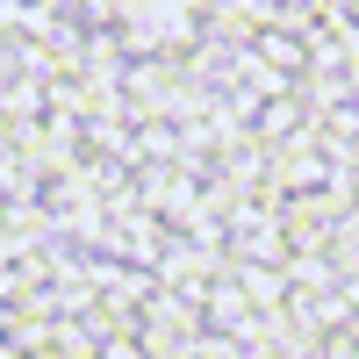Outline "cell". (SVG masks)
<instances>
[{
    "mask_svg": "<svg viewBox=\"0 0 359 359\" xmlns=\"http://www.w3.org/2000/svg\"><path fill=\"white\" fill-rule=\"evenodd\" d=\"M0 359H359L352 0H0Z\"/></svg>",
    "mask_w": 359,
    "mask_h": 359,
    "instance_id": "6da1fadb",
    "label": "cell"
}]
</instances>
